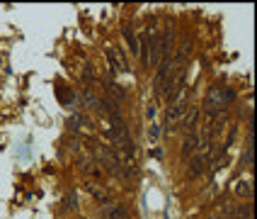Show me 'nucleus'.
<instances>
[{"instance_id":"nucleus-1","label":"nucleus","mask_w":257,"mask_h":219,"mask_svg":"<svg viewBox=\"0 0 257 219\" xmlns=\"http://www.w3.org/2000/svg\"><path fill=\"white\" fill-rule=\"evenodd\" d=\"M233 100V93L221 86L209 88L206 98H204V110L206 115H218V112H228V102Z\"/></svg>"},{"instance_id":"nucleus-2","label":"nucleus","mask_w":257,"mask_h":219,"mask_svg":"<svg viewBox=\"0 0 257 219\" xmlns=\"http://www.w3.org/2000/svg\"><path fill=\"white\" fill-rule=\"evenodd\" d=\"M172 42H175V37H172L170 29H163L160 34H158V42H156V49H153V54L148 56V63H153V66H160L163 61H168L170 58V49H172Z\"/></svg>"},{"instance_id":"nucleus-3","label":"nucleus","mask_w":257,"mask_h":219,"mask_svg":"<svg viewBox=\"0 0 257 219\" xmlns=\"http://www.w3.org/2000/svg\"><path fill=\"white\" fill-rule=\"evenodd\" d=\"M95 161L102 163L109 173H114V175L121 173V161H119V154H116L112 146H95Z\"/></svg>"},{"instance_id":"nucleus-4","label":"nucleus","mask_w":257,"mask_h":219,"mask_svg":"<svg viewBox=\"0 0 257 219\" xmlns=\"http://www.w3.org/2000/svg\"><path fill=\"white\" fill-rule=\"evenodd\" d=\"M185 112H187L185 95H180L177 100L172 102V107L168 110V117H165V129H168V134H175V131H177V127L182 124V117H185Z\"/></svg>"},{"instance_id":"nucleus-5","label":"nucleus","mask_w":257,"mask_h":219,"mask_svg":"<svg viewBox=\"0 0 257 219\" xmlns=\"http://www.w3.org/2000/svg\"><path fill=\"white\" fill-rule=\"evenodd\" d=\"M201 146V136H199V127H194V129H185V141H182V159L187 156H192V154H197Z\"/></svg>"},{"instance_id":"nucleus-6","label":"nucleus","mask_w":257,"mask_h":219,"mask_svg":"<svg viewBox=\"0 0 257 219\" xmlns=\"http://www.w3.org/2000/svg\"><path fill=\"white\" fill-rule=\"evenodd\" d=\"M71 129L83 131V134H92V124H90V119H87L83 112H75V115L71 117Z\"/></svg>"},{"instance_id":"nucleus-7","label":"nucleus","mask_w":257,"mask_h":219,"mask_svg":"<svg viewBox=\"0 0 257 219\" xmlns=\"http://www.w3.org/2000/svg\"><path fill=\"white\" fill-rule=\"evenodd\" d=\"M87 192L95 197V200H100V202H109V192H107V188L102 185V183H97V180H87Z\"/></svg>"},{"instance_id":"nucleus-8","label":"nucleus","mask_w":257,"mask_h":219,"mask_svg":"<svg viewBox=\"0 0 257 219\" xmlns=\"http://www.w3.org/2000/svg\"><path fill=\"white\" fill-rule=\"evenodd\" d=\"M197 119H199V107H189L182 117V127L185 129H194L197 127Z\"/></svg>"},{"instance_id":"nucleus-9","label":"nucleus","mask_w":257,"mask_h":219,"mask_svg":"<svg viewBox=\"0 0 257 219\" xmlns=\"http://www.w3.org/2000/svg\"><path fill=\"white\" fill-rule=\"evenodd\" d=\"M104 217L107 219H124V209H121V204L107 202L104 204Z\"/></svg>"},{"instance_id":"nucleus-10","label":"nucleus","mask_w":257,"mask_h":219,"mask_svg":"<svg viewBox=\"0 0 257 219\" xmlns=\"http://www.w3.org/2000/svg\"><path fill=\"white\" fill-rule=\"evenodd\" d=\"M124 39H126L131 54H134V56H139V37H136V32H134L131 27H126L124 29Z\"/></svg>"},{"instance_id":"nucleus-11","label":"nucleus","mask_w":257,"mask_h":219,"mask_svg":"<svg viewBox=\"0 0 257 219\" xmlns=\"http://www.w3.org/2000/svg\"><path fill=\"white\" fill-rule=\"evenodd\" d=\"M83 105H85V107H92V110H97V107H100V98H97L90 88H85V90H83Z\"/></svg>"},{"instance_id":"nucleus-12","label":"nucleus","mask_w":257,"mask_h":219,"mask_svg":"<svg viewBox=\"0 0 257 219\" xmlns=\"http://www.w3.org/2000/svg\"><path fill=\"white\" fill-rule=\"evenodd\" d=\"M107 90H109V95H114V102H121L124 98H126V90L119 86V83H109V86H107Z\"/></svg>"},{"instance_id":"nucleus-13","label":"nucleus","mask_w":257,"mask_h":219,"mask_svg":"<svg viewBox=\"0 0 257 219\" xmlns=\"http://www.w3.org/2000/svg\"><path fill=\"white\" fill-rule=\"evenodd\" d=\"M66 209H73V212L78 209V195H75V192H68V195H66Z\"/></svg>"},{"instance_id":"nucleus-14","label":"nucleus","mask_w":257,"mask_h":219,"mask_svg":"<svg viewBox=\"0 0 257 219\" xmlns=\"http://www.w3.org/2000/svg\"><path fill=\"white\" fill-rule=\"evenodd\" d=\"M238 195H240V197H250V195H252V188H250V183L240 180V183H238Z\"/></svg>"},{"instance_id":"nucleus-15","label":"nucleus","mask_w":257,"mask_h":219,"mask_svg":"<svg viewBox=\"0 0 257 219\" xmlns=\"http://www.w3.org/2000/svg\"><path fill=\"white\" fill-rule=\"evenodd\" d=\"M83 81H87V83H90V81H95V66H90V63H87L85 71H83Z\"/></svg>"},{"instance_id":"nucleus-16","label":"nucleus","mask_w":257,"mask_h":219,"mask_svg":"<svg viewBox=\"0 0 257 219\" xmlns=\"http://www.w3.org/2000/svg\"><path fill=\"white\" fill-rule=\"evenodd\" d=\"M148 139H151V144L158 141V124H153V122H151V129H148Z\"/></svg>"},{"instance_id":"nucleus-17","label":"nucleus","mask_w":257,"mask_h":219,"mask_svg":"<svg viewBox=\"0 0 257 219\" xmlns=\"http://www.w3.org/2000/svg\"><path fill=\"white\" fill-rule=\"evenodd\" d=\"M211 219H228V209H218Z\"/></svg>"}]
</instances>
